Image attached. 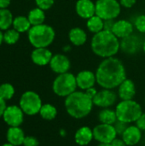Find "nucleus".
<instances>
[{
  "label": "nucleus",
  "mask_w": 145,
  "mask_h": 146,
  "mask_svg": "<svg viewBox=\"0 0 145 146\" xmlns=\"http://www.w3.org/2000/svg\"><path fill=\"white\" fill-rule=\"evenodd\" d=\"M97 84L103 89H115L126 79V71L123 62L115 56L104 58L96 70Z\"/></svg>",
  "instance_id": "1"
},
{
  "label": "nucleus",
  "mask_w": 145,
  "mask_h": 146,
  "mask_svg": "<svg viewBox=\"0 0 145 146\" xmlns=\"http://www.w3.org/2000/svg\"><path fill=\"white\" fill-rule=\"evenodd\" d=\"M91 50L102 58L115 56L121 49L119 38L109 30H103L93 35L91 41Z\"/></svg>",
  "instance_id": "2"
},
{
  "label": "nucleus",
  "mask_w": 145,
  "mask_h": 146,
  "mask_svg": "<svg viewBox=\"0 0 145 146\" xmlns=\"http://www.w3.org/2000/svg\"><path fill=\"white\" fill-rule=\"evenodd\" d=\"M64 106L68 115L76 120L88 116L93 109V101L84 91H75L65 98Z\"/></svg>",
  "instance_id": "3"
},
{
  "label": "nucleus",
  "mask_w": 145,
  "mask_h": 146,
  "mask_svg": "<svg viewBox=\"0 0 145 146\" xmlns=\"http://www.w3.org/2000/svg\"><path fill=\"white\" fill-rule=\"evenodd\" d=\"M55 37V30L46 24L32 26L28 31V40L35 48H47L53 43Z\"/></svg>",
  "instance_id": "4"
},
{
  "label": "nucleus",
  "mask_w": 145,
  "mask_h": 146,
  "mask_svg": "<svg viewBox=\"0 0 145 146\" xmlns=\"http://www.w3.org/2000/svg\"><path fill=\"white\" fill-rule=\"evenodd\" d=\"M115 113L117 120L126 124L136 122L137 120L143 114V109L140 104L137 101L121 100L115 105Z\"/></svg>",
  "instance_id": "5"
},
{
  "label": "nucleus",
  "mask_w": 145,
  "mask_h": 146,
  "mask_svg": "<svg viewBox=\"0 0 145 146\" xmlns=\"http://www.w3.org/2000/svg\"><path fill=\"white\" fill-rule=\"evenodd\" d=\"M77 88L76 75L70 72L58 74L52 83L53 92L60 98H67L77 91Z\"/></svg>",
  "instance_id": "6"
},
{
  "label": "nucleus",
  "mask_w": 145,
  "mask_h": 146,
  "mask_svg": "<svg viewBox=\"0 0 145 146\" xmlns=\"http://www.w3.org/2000/svg\"><path fill=\"white\" fill-rule=\"evenodd\" d=\"M42 105L43 103L40 96L33 91L25 92L21 95L19 102V106L24 114L30 116L39 114Z\"/></svg>",
  "instance_id": "7"
},
{
  "label": "nucleus",
  "mask_w": 145,
  "mask_h": 146,
  "mask_svg": "<svg viewBox=\"0 0 145 146\" xmlns=\"http://www.w3.org/2000/svg\"><path fill=\"white\" fill-rule=\"evenodd\" d=\"M96 15L103 21L115 20L121 11V5L117 0H97Z\"/></svg>",
  "instance_id": "8"
},
{
  "label": "nucleus",
  "mask_w": 145,
  "mask_h": 146,
  "mask_svg": "<svg viewBox=\"0 0 145 146\" xmlns=\"http://www.w3.org/2000/svg\"><path fill=\"white\" fill-rule=\"evenodd\" d=\"M92 130L94 139L99 144H111L118 135L114 125L99 123Z\"/></svg>",
  "instance_id": "9"
},
{
  "label": "nucleus",
  "mask_w": 145,
  "mask_h": 146,
  "mask_svg": "<svg viewBox=\"0 0 145 146\" xmlns=\"http://www.w3.org/2000/svg\"><path fill=\"white\" fill-rule=\"evenodd\" d=\"M118 99V94L112 89H102L97 92L92 99L93 104L98 108L105 109L114 106Z\"/></svg>",
  "instance_id": "10"
},
{
  "label": "nucleus",
  "mask_w": 145,
  "mask_h": 146,
  "mask_svg": "<svg viewBox=\"0 0 145 146\" xmlns=\"http://www.w3.org/2000/svg\"><path fill=\"white\" fill-rule=\"evenodd\" d=\"M24 112L17 105L7 106L3 119L4 122L9 127H20L24 121Z\"/></svg>",
  "instance_id": "11"
},
{
  "label": "nucleus",
  "mask_w": 145,
  "mask_h": 146,
  "mask_svg": "<svg viewBox=\"0 0 145 146\" xmlns=\"http://www.w3.org/2000/svg\"><path fill=\"white\" fill-rule=\"evenodd\" d=\"M50 67L55 74H61L69 71L71 68V62L66 55L58 53L53 55L50 62Z\"/></svg>",
  "instance_id": "12"
},
{
  "label": "nucleus",
  "mask_w": 145,
  "mask_h": 146,
  "mask_svg": "<svg viewBox=\"0 0 145 146\" xmlns=\"http://www.w3.org/2000/svg\"><path fill=\"white\" fill-rule=\"evenodd\" d=\"M76 82L78 88L85 92L87 89L95 86L97 83L96 74L90 70H82L77 74Z\"/></svg>",
  "instance_id": "13"
},
{
  "label": "nucleus",
  "mask_w": 145,
  "mask_h": 146,
  "mask_svg": "<svg viewBox=\"0 0 145 146\" xmlns=\"http://www.w3.org/2000/svg\"><path fill=\"white\" fill-rule=\"evenodd\" d=\"M121 139L127 146L137 145L142 139V131L136 125H128Z\"/></svg>",
  "instance_id": "14"
},
{
  "label": "nucleus",
  "mask_w": 145,
  "mask_h": 146,
  "mask_svg": "<svg viewBox=\"0 0 145 146\" xmlns=\"http://www.w3.org/2000/svg\"><path fill=\"white\" fill-rule=\"evenodd\" d=\"M75 10L79 17L88 20L96 15V4L91 0H78L76 2Z\"/></svg>",
  "instance_id": "15"
},
{
  "label": "nucleus",
  "mask_w": 145,
  "mask_h": 146,
  "mask_svg": "<svg viewBox=\"0 0 145 146\" xmlns=\"http://www.w3.org/2000/svg\"><path fill=\"white\" fill-rule=\"evenodd\" d=\"M117 88L118 98L121 100H132L136 96V86L130 79L126 78Z\"/></svg>",
  "instance_id": "16"
},
{
  "label": "nucleus",
  "mask_w": 145,
  "mask_h": 146,
  "mask_svg": "<svg viewBox=\"0 0 145 146\" xmlns=\"http://www.w3.org/2000/svg\"><path fill=\"white\" fill-rule=\"evenodd\" d=\"M111 32L118 38H125L133 33V25L127 20L115 21Z\"/></svg>",
  "instance_id": "17"
},
{
  "label": "nucleus",
  "mask_w": 145,
  "mask_h": 146,
  "mask_svg": "<svg viewBox=\"0 0 145 146\" xmlns=\"http://www.w3.org/2000/svg\"><path fill=\"white\" fill-rule=\"evenodd\" d=\"M53 55L47 48H35L31 55L32 61L38 66H45L50 64Z\"/></svg>",
  "instance_id": "18"
},
{
  "label": "nucleus",
  "mask_w": 145,
  "mask_h": 146,
  "mask_svg": "<svg viewBox=\"0 0 145 146\" xmlns=\"http://www.w3.org/2000/svg\"><path fill=\"white\" fill-rule=\"evenodd\" d=\"M93 139V130L88 126L80 127L74 133V142L79 146L88 145Z\"/></svg>",
  "instance_id": "19"
},
{
  "label": "nucleus",
  "mask_w": 145,
  "mask_h": 146,
  "mask_svg": "<svg viewBox=\"0 0 145 146\" xmlns=\"http://www.w3.org/2000/svg\"><path fill=\"white\" fill-rule=\"evenodd\" d=\"M25 137L24 131L20 127H9L6 134L8 143L15 146L22 145Z\"/></svg>",
  "instance_id": "20"
},
{
  "label": "nucleus",
  "mask_w": 145,
  "mask_h": 146,
  "mask_svg": "<svg viewBox=\"0 0 145 146\" xmlns=\"http://www.w3.org/2000/svg\"><path fill=\"white\" fill-rule=\"evenodd\" d=\"M69 41L75 46H81L87 41V34L80 27H73L68 33Z\"/></svg>",
  "instance_id": "21"
},
{
  "label": "nucleus",
  "mask_w": 145,
  "mask_h": 146,
  "mask_svg": "<svg viewBox=\"0 0 145 146\" xmlns=\"http://www.w3.org/2000/svg\"><path fill=\"white\" fill-rule=\"evenodd\" d=\"M98 121L100 123L103 124L114 125L118 121L115 110H113L111 108L102 109L98 113Z\"/></svg>",
  "instance_id": "22"
},
{
  "label": "nucleus",
  "mask_w": 145,
  "mask_h": 146,
  "mask_svg": "<svg viewBox=\"0 0 145 146\" xmlns=\"http://www.w3.org/2000/svg\"><path fill=\"white\" fill-rule=\"evenodd\" d=\"M122 42L121 43V49L126 52V53H135L137 51V50H138L139 47V43L138 38H137V37L130 35L125 38H122Z\"/></svg>",
  "instance_id": "23"
},
{
  "label": "nucleus",
  "mask_w": 145,
  "mask_h": 146,
  "mask_svg": "<svg viewBox=\"0 0 145 146\" xmlns=\"http://www.w3.org/2000/svg\"><path fill=\"white\" fill-rule=\"evenodd\" d=\"M86 27L91 33L96 34L104 29V21L98 15H95L87 20Z\"/></svg>",
  "instance_id": "24"
},
{
  "label": "nucleus",
  "mask_w": 145,
  "mask_h": 146,
  "mask_svg": "<svg viewBox=\"0 0 145 146\" xmlns=\"http://www.w3.org/2000/svg\"><path fill=\"white\" fill-rule=\"evenodd\" d=\"M27 18L32 26H38V25L44 24L45 20L44 10L41 9L38 7L35 8L29 12Z\"/></svg>",
  "instance_id": "25"
},
{
  "label": "nucleus",
  "mask_w": 145,
  "mask_h": 146,
  "mask_svg": "<svg viewBox=\"0 0 145 146\" xmlns=\"http://www.w3.org/2000/svg\"><path fill=\"white\" fill-rule=\"evenodd\" d=\"M39 115L45 121H52L57 115V109L51 104H44L40 109Z\"/></svg>",
  "instance_id": "26"
},
{
  "label": "nucleus",
  "mask_w": 145,
  "mask_h": 146,
  "mask_svg": "<svg viewBox=\"0 0 145 146\" xmlns=\"http://www.w3.org/2000/svg\"><path fill=\"white\" fill-rule=\"evenodd\" d=\"M13 15L8 9H0V30H8L13 25Z\"/></svg>",
  "instance_id": "27"
},
{
  "label": "nucleus",
  "mask_w": 145,
  "mask_h": 146,
  "mask_svg": "<svg viewBox=\"0 0 145 146\" xmlns=\"http://www.w3.org/2000/svg\"><path fill=\"white\" fill-rule=\"evenodd\" d=\"M13 27L16 31L21 33H25L26 31H29L32 27V25L28 20L27 17L25 16H17L13 21Z\"/></svg>",
  "instance_id": "28"
},
{
  "label": "nucleus",
  "mask_w": 145,
  "mask_h": 146,
  "mask_svg": "<svg viewBox=\"0 0 145 146\" xmlns=\"http://www.w3.org/2000/svg\"><path fill=\"white\" fill-rule=\"evenodd\" d=\"M15 95V88L9 83H3L0 86V97L6 100L11 99Z\"/></svg>",
  "instance_id": "29"
},
{
  "label": "nucleus",
  "mask_w": 145,
  "mask_h": 146,
  "mask_svg": "<svg viewBox=\"0 0 145 146\" xmlns=\"http://www.w3.org/2000/svg\"><path fill=\"white\" fill-rule=\"evenodd\" d=\"M20 38V33L15 29H8L3 33V41L8 44H15Z\"/></svg>",
  "instance_id": "30"
},
{
  "label": "nucleus",
  "mask_w": 145,
  "mask_h": 146,
  "mask_svg": "<svg viewBox=\"0 0 145 146\" xmlns=\"http://www.w3.org/2000/svg\"><path fill=\"white\" fill-rule=\"evenodd\" d=\"M134 27L139 33H145V15H140L135 19Z\"/></svg>",
  "instance_id": "31"
},
{
  "label": "nucleus",
  "mask_w": 145,
  "mask_h": 146,
  "mask_svg": "<svg viewBox=\"0 0 145 146\" xmlns=\"http://www.w3.org/2000/svg\"><path fill=\"white\" fill-rule=\"evenodd\" d=\"M35 2L38 8L43 10H47L53 6L55 0H35Z\"/></svg>",
  "instance_id": "32"
},
{
  "label": "nucleus",
  "mask_w": 145,
  "mask_h": 146,
  "mask_svg": "<svg viewBox=\"0 0 145 146\" xmlns=\"http://www.w3.org/2000/svg\"><path fill=\"white\" fill-rule=\"evenodd\" d=\"M39 142L37 138L33 136H26L23 141V146H38Z\"/></svg>",
  "instance_id": "33"
},
{
  "label": "nucleus",
  "mask_w": 145,
  "mask_h": 146,
  "mask_svg": "<svg viewBox=\"0 0 145 146\" xmlns=\"http://www.w3.org/2000/svg\"><path fill=\"white\" fill-rule=\"evenodd\" d=\"M128 125L129 124H126V123H125V122H122V121H117L115 124H114V126H115V130H116V132H117V134L118 135H122V133H124V131L126 129V127H128Z\"/></svg>",
  "instance_id": "34"
},
{
  "label": "nucleus",
  "mask_w": 145,
  "mask_h": 146,
  "mask_svg": "<svg viewBox=\"0 0 145 146\" xmlns=\"http://www.w3.org/2000/svg\"><path fill=\"white\" fill-rule=\"evenodd\" d=\"M135 123H136V126L141 131H145V113L143 112V114L140 115V117L137 120Z\"/></svg>",
  "instance_id": "35"
},
{
  "label": "nucleus",
  "mask_w": 145,
  "mask_h": 146,
  "mask_svg": "<svg viewBox=\"0 0 145 146\" xmlns=\"http://www.w3.org/2000/svg\"><path fill=\"white\" fill-rule=\"evenodd\" d=\"M119 2L122 7L126 8V9H130L135 5V3H137V0H120Z\"/></svg>",
  "instance_id": "36"
},
{
  "label": "nucleus",
  "mask_w": 145,
  "mask_h": 146,
  "mask_svg": "<svg viewBox=\"0 0 145 146\" xmlns=\"http://www.w3.org/2000/svg\"><path fill=\"white\" fill-rule=\"evenodd\" d=\"M115 22V20H107V21H104V29L103 30L111 31L112 28H113V26H114Z\"/></svg>",
  "instance_id": "37"
},
{
  "label": "nucleus",
  "mask_w": 145,
  "mask_h": 146,
  "mask_svg": "<svg viewBox=\"0 0 145 146\" xmlns=\"http://www.w3.org/2000/svg\"><path fill=\"white\" fill-rule=\"evenodd\" d=\"M97 90L95 88V86H93V87H91V88H89V89H87L86 91H85V92L91 98H94V97L97 95Z\"/></svg>",
  "instance_id": "38"
},
{
  "label": "nucleus",
  "mask_w": 145,
  "mask_h": 146,
  "mask_svg": "<svg viewBox=\"0 0 145 146\" xmlns=\"http://www.w3.org/2000/svg\"><path fill=\"white\" fill-rule=\"evenodd\" d=\"M6 108H7L6 101L0 97V117H3V115Z\"/></svg>",
  "instance_id": "39"
},
{
  "label": "nucleus",
  "mask_w": 145,
  "mask_h": 146,
  "mask_svg": "<svg viewBox=\"0 0 145 146\" xmlns=\"http://www.w3.org/2000/svg\"><path fill=\"white\" fill-rule=\"evenodd\" d=\"M111 145L112 146H127L126 145V143L122 140V139H119V138H116L115 139H114Z\"/></svg>",
  "instance_id": "40"
},
{
  "label": "nucleus",
  "mask_w": 145,
  "mask_h": 146,
  "mask_svg": "<svg viewBox=\"0 0 145 146\" xmlns=\"http://www.w3.org/2000/svg\"><path fill=\"white\" fill-rule=\"evenodd\" d=\"M11 0H0V9H7L10 4Z\"/></svg>",
  "instance_id": "41"
},
{
  "label": "nucleus",
  "mask_w": 145,
  "mask_h": 146,
  "mask_svg": "<svg viewBox=\"0 0 145 146\" xmlns=\"http://www.w3.org/2000/svg\"><path fill=\"white\" fill-rule=\"evenodd\" d=\"M3 41V33L0 30V45H1V44H2Z\"/></svg>",
  "instance_id": "42"
},
{
  "label": "nucleus",
  "mask_w": 145,
  "mask_h": 146,
  "mask_svg": "<svg viewBox=\"0 0 145 146\" xmlns=\"http://www.w3.org/2000/svg\"><path fill=\"white\" fill-rule=\"evenodd\" d=\"M97 146H112L111 144H99Z\"/></svg>",
  "instance_id": "43"
},
{
  "label": "nucleus",
  "mask_w": 145,
  "mask_h": 146,
  "mask_svg": "<svg viewBox=\"0 0 145 146\" xmlns=\"http://www.w3.org/2000/svg\"><path fill=\"white\" fill-rule=\"evenodd\" d=\"M1 146H15L14 145H12V144H10V143H6V144H3V145Z\"/></svg>",
  "instance_id": "44"
},
{
  "label": "nucleus",
  "mask_w": 145,
  "mask_h": 146,
  "mask_svg": "<svg viewBox=\"0 0 145 146\" xmlns=\"http://www.w3.org/2000/svg\"><path fill=\"white\" fill-rule=\"evenodd\" d=\"M143 50L144 51V53H145V41L144 42V44H143Z\"/></svg>",
  "instance_id": "45"
},
{
  "label": "nucleus",
  "mask_w": 145,
  "mask_h": 146,
  "mask_svg": "<svg viewBox=\"0 0 145 146\" xmlns=\"http://www.w3.org/2000/svg\"><path fill=\"white\" fill-rule=\"evenodd\" d=\"M144 101H145V98H144Z\"/></svg>",
  "instance_id": "46"
}]
</instances>
